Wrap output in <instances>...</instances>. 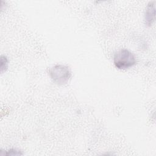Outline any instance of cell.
Wrapping results in <instances>:
<instances>
[{"instance_id":"obj_3","label":"cell","mask_w":156,"mask_h":156,"mask_svg":"<svg viewBox=\"0 0 156 156\" xmlns=\"http://www.w3.org/2000/svg\"><path fill=\"white\" fill-rule=\"evenodd\" d=\"M145 23L147 26L152 25L155 20V4L154 2H151L146 7L145 12Z\"/></svg>"},{"instance_id":"obj_2","label":"cell","mask_w":156,"mask_h":156,"mask_svg":"<svg viewBox=\"0 0 156 156\" xmlns=\"http://www.w3.org/2000/svg\"><path fill=\"white\" fill-rule=\"evenodd\" d=\"M49 74L52 81L59 85L66 84L71 77L69 68L63 65H56L51 67Z\"/></svg>"},{"instance_id":"obj_1","label":"cell","mask_w":156,"mask_h":156,"mask_svg":"<svg viewBox=\"0 0 156 156\" xmlns=\"http://www.w3.org/2000/svg\"><path fill=\"white\" fill-rule=\"evenodd\" d=\"M113 62L117 68L126 69L135 65L136 61L133 53L126 49H122L115 54Z\"/></svg>"}]
</instances>
